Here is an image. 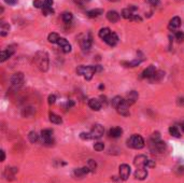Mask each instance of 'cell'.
Returning <instances> with one entry per match:
<instances>
[{
    "label": "cell",
    "mask_w": 184,
    "mask_h": 183,
    "mask_svg": "<svg viewBox=\"0 0 184 183\" xmlns=\"http://www.w3.org/2000/svg\"><path fill=\"white\" fill-rule=\"evenodd\" d=\"M34 63H36V65L38 66V68L40 69L41 71L45 72V71H48V69H49V55L46 52L44 51H39L36 53L34 55Z\"/></svg>",
    "instance_id": "6da1fadb"
},
{
    "label": "cell",
    "mask_w": 184,
    "mask_h": 183,
    "mask_svg": "<svg viewBox=\"0 0 184 183\" xmlns=\"http://www.w3.org/2000/svg\"><path fill=\"white\" fill-rule=\"evenodd\" d=\"M101 70L102 68L99 66H79L76 68V72L80 76H84V78L87 81H90L95 73L97 71H101Z\"/></svg>",
    "instance_id": "7a4b0ae2"
},
{
    "label": "cell",
    "mask_w": 184,
    "mask_h": 183,
    "mask_svg": "<svg viewBox=\"0 0 184 183\" xmlns=\"http://www.w3.org/2000/svg\"><path fill=\"white\" fill-rule=\"evenodd\" d=\"M127 145L129 148H132V149L140 150L144 147V140L139 135H132V137L127 140Z\"/></svg>",
    "instance_id": "3957f363"
},
{
    "label": "cell",
    "mask_w": 184,
    "mask_h": 183,
    "mask_svg": "<svg viewBox=\"0 0 184 183\" xmlns=\"http://www.w3.org/2000/svg\"><path fill=\"white\" fill-rule=\"evenodd\" d=\"M92 43H93V38H92V34H83L82 39L80 40V45H81V49L83 51H90V49L92 47Z\"/></svg>",
    "instance_id": "277c9868"
},
{
    "label": "cell",
    "mask_w": 184,
    "mask_h": 183,
    "mask_svg": "<svg viewBox=\"0 0 184 183\" xmlns=\"http://www.w3.org/2000/svg\"><path fill=\"white\" fill-rule=\"evenodd\" d=\"M41 139L42 142L46 145H51L54 143L53 139V131L51 129H44L41 131Z\"/></svg>",
    "instance_id": "5b68a950"
},
{
    "label": "cell",
    "mask_w": 184,
    "mask_h": 183,
    "mask_svg": "<svg viewBox=\"0 0 184 183\" xmlns=\"http://www.w3.org/2000/svg\"><path fill=\"white\" fill-rule=\"evenodd\" d=\"M103 133H105L103 126H101L100 124H96V125H94V127H93L92 130L90 131L92 139H98V138H100L102 135H103Z\"/></svg>",
    "instance_id": "8992f818"
},
{
    "label": "cell",
    "mask_w": 184,
    "mask_h": 183,
    "mask_svg": "<svg viewBox=\"0 0 184 183\" xmlns=\"http://www.w3.org/2000/svg\"><path fill=\"white\" fill-rule=\"evenodd\" d=\"M166 149V143L164 141H152V144H151V151L152 152H156V153H162L164 152Z\"/></svg>",
    "instance_id": "52a82bcc"
},
{
    "label": "cell",
    "mask_w": 184,
    "mask_h": 183,
    "mask_svg": "<svg viewBox=\"0 0 184 183\" xmlns=\"http://www.w3.org/2000/svg\"><path fill=\"white\" fill-rule=\"evenodd\" d=\"M14 52H15L14 46H9L6 50L1 51V53H0V63H4L7 59H9L13 55Z\"/></svg>",
    "instance_id": "ba28073f"
},
{
    "label": "cell",
    "mask_w": 184,
    "mask_h": 183,
    "mask_svg": "<svg viewBox=\"0 0 184 183\" xmlns=\"http://www.w3.org/2000/svg\"><path fill=\"white\" fill-rule=\"evenodd\" d=\"M147 162H149V160H147V157L145 155H138V156L135 157L134 164L138 168H144L147 167Z\"/></svg>",
    "instance_id": "9c48e42d"
},
{
    "label": "cell",
    "mask_w": 184,
    "mask_h": 183,
    "mask_svg": "<svg viewBox=\"0 0 184 183\" xmlns=\"http://www.w3.org/2000/svg\"><path fill=\"white\" fill-rule=\"evenodd\" d=\"M24 79H25V76H24V73L22 72H16L14 74H12V76L10 78V82H11L13 85H21V84L24 82Z\"/></svg>",
    "instance_id": "30bf717a"
},
{
    "label": "cell",
    "mask_w": 184,
    "mask_h": 183,
    "mask_svg": "<svg viewBox=\"0 0 184 183\" xmlns=\"http://www.w3.org/2000/svg\"><path fill=\"white\" fill-rule=\"evenodd\" d=\"M130 175V167L127 164H122L120 166V177L122 180H127Z\"/></svg>",
    "instance_id": "8fae6325"
},
{
    "label": "cell",
    "mask_w": 184,
    "mask_h": 183,
    "mask_svg": "<svg viewBox=\"0 0 184 183\" xmlns=\"http://www.w3.org/2000/svg\"><path fill=\"white\" fill-rule=\"evenodd\" d=\"M57 44L60 46V49L63 50V52L65 53H69V52H71V44L68 42V40H66L65 38H59L58 42H57Z\"/></svg>",
    "instance_id": "7c38bea8"
},
{
    "label": "cell",
    "mask_w": 184,
    "mask_h": 183,
    "mask_svg": "<svg viewBox=\"0 0 184 183\" xmlns=\"http://www.w3.org/2000/svg\"><path fill=\"white\" fill-rule=\"evenodd\" d=\"M116 111L121 115H124V116H128V115H129V105L126 103V100H124V101L116 108Z\"/></svg>",
    "instance_id": "4fadbf2b"
},
{
    "label": "cell",
    "mask_w": 184,
    "mask_h": 183,
    "mask_svg": "<svg viewBox=\"0 0 184 183\" xmlns=\"http://www.w3.org/2000/svg\"><path fill=\"white\" fill-rule=\"evenodd\" d=\"M103 41H105L108 45L114 46V45H116V43L119 42V37H117V34H115V32H111Z\"/></svg>",
    "instance_id": "5bb4252c"
},
{
    "label": "cell",
    "mask_w": 184,
    "mask_h": 183,
    "mask_svg": "<svg viewBox=\"0 0 184 183\" xmlns=\"http://www.w3.org/2000/svg\"><path fill=\"white\" fill-rule=\"evenodd\" d=\"M180 26H181V19L179 16H174V17H172V19H170L168 28H169L170 30H176Z\"/></svg>",
    "instance_id": "9a60e30c"
},
{
    "label": "cell",
    "mask_w": 184,
    "mask_h": 183,
    "mask_svg": "<svg viewBox=\"0 0 184 183\" xmlns=\"http://www.w3.org/2000/svg\"><path fill=\"white\" fill-rule=\"evenodd\" d=\"M156 72V69H155V66L151 65L149 66L144 71L142 72V78H147V79H151L152 76H153V74Z\"/></svg>",
    "instance_id": "2e32d148"
},
{
    "label": "cell",
    "mask_w": 184,
    "mask_h": 183,
    "mask_svg": "<svg viewBox=\"0 0 184 183\" xmlns=\"http://www.w3.org/2000/svg\"><path fill=\"white\" fill-rule=\"evenodd\" d=\"M147 177V171L144 168H138L135 172V178L137 180H144Z\"/></svg>",
    "instance_id": "e0dca14e"
},
{
    "label": "cell",
    "mask_w": 184,
    "mask_h": 183,
    "mask_svg": "<svg viewBox=\"0 0 184 183\" xmlns=\"http://www.w3.org/2000/svg\"><path fill=\"white\" fill-rule=\"evenodd\" d=\"M88 106H90V109H93V110H95V111H99L101 109V103H100L98 99H95V98L90 99V101H88Z\"/></svg>",
    "instance_id": "ac0fdd59"
},
{
    "label": "cell",
    "mask_w": 184,
    "mask_h": 183,
    "mask_svg": "<svg viewBox=\"0 0 184 183\" xmlns=\"http://www.w3.org/2000/svg\"><path fill=\"white\" fill-rule=\"evenodd\" d=\"M107 19H109L111 23H116L120 19V14L116 11H109L107 13Z\"/></svg>",
    "instance_id": "d6986e66"
},
{
    "label": "cell",
    "mask_w": 184,
    "mask_h": 183,
    "mask_svg": "<svg viewBox=\"0 0 184 183\" xmlns=\"http://www.w3.org/2000/svg\"><path fill=\"white\" fill-rule=\"evenodd\" d=\"M90 168L88 167H83V168H76L74 170V175L76 178H81V177H84L85 175H87L90 172Z\"/></svg>",
    "instance_id": "ffe728a7"
},
{
    "label": "cell",
    "mask_w": 184,
    "mask_h": 183,
    "mask_svg": "<svg viewBox=\"0 0 184 183\" xmlns=\"http://www.w3.org/2000/svg\"><path fill=\"white\" fill-rule=\"evenodd\" d=\"M123 133V129L121 127H113L109 130V136L112 138H119L122 136Z\"/></svg>",
    "instance_id": "44dd1931"
},
{
    "label": "cell",
    "mask_w": 184,
    "mask_h": 183,
    "mask_svg": "<svg viewBox=\"0 0 184 183\" xmlns=\"http://www.w3.org/2000/svg\"><path fill=\"white\" fill-rule=\"evenodd\" d=\"M137 99H138V93L136 91H132L128 94V98L126 99V103H127L129 106H132V105H134V103H136Z\"/></svg>",
    "instance_id": "7402d4cb"
},
{
    "label": "cell",
    "mask_w": 184,
    "mask_h": 183,
    "mask_svg": "<svg viewBox=\"0 0 184 183\" xmlns=\"http://www.w3.org/2000/svg\"><path fill=\"white\" fill-rule=\"evenodd\" d=\"M16 172H17V169H16V168H7V169H6V172H4V175H6L7 180H13Z\"/></svg>",
    "instance_id": "603a6c76"
},
{
    "label": "cell",
    "mask_w": 184,
    "mask_h": 183,
    "mask_svg": "<svg viewBox=\"0 0 184 183\" xmlns=\"http://www.w3.org/2000/svg\"><path fill=\"white\" fill-rule=\"evenodd\" d=\"M165 76V72L164 71H161V70H156V72L153 74V76L150 79L151 82H158V81H161Z\"/></svg>",
    "instance_id": "cb8c5ba5"
},
{
    "label": "cell",
    "mask_w": 184,
    "mask_h": 183,
    "mask_svg": "<svg viewBox=\"0 0 184 183\" xmlns=\"http://www.w3.org/2000/svg\"><path fill=\"white\" fill-rule=\"evenodd\" d=\"M9 30H10V26H9V24L2 22L1 25H0V34H1L2 37H6V36L9 34Z\"/></svg>",
    "instance_id": "d4e9b609"
},
{
    "label": "cell",
    "mask_w": 184,
    "mask_h": 183,
    "mask_svg": "<svg viewBox=\"0 0 184 183\" xmlns=\"http://www.w3.org/2000/svg\"><path fill=\"white\" fill-rule=\"evenodd\" d=\"M111 34V30H110V28L108 27H105V28H101L99 32H98V36H99V38H101L102 40H105L109 34Z\"/></svg>",
    "instance_id": "484cf974"
},
{
    "label": "cell",
    "mask_w": 184,
    "mask_h": 183,
    "mask_svg": "<svg viewBox=\"0 0 184 183\" xmlns=\"http://www.w3.org/2000/svg\"><path fill=\"white\" fill-rule=\"evenodd\" d=\"M102 13H103V10L102 9H94V10H90L86 13L87 16H90V17H97V16L101 15Z\"/></svg>",
    "instance_id": "4316f807"
},
{
    "label": "cell",
    "mask_w": 184,
    "mask_h": 183,
    "mask_svg": "<svg viewBox=\"0 0 184 183\" xmlns=\"http://www.w3.org/2000/svg\"><path fill=\"white\" fill-rule=\"evenodd\" d=\"M122 16L126 19H132V17L134 16V12H132L129 8L123 9V11H122Z\"/></svg>",
    "instance_id": "83f0119b"
},
{
    "label": "cell",
    "mask_w": 184,
    "mask_h": 183,
    "mask_svg": "<svg viewBox=\"0 0 184 183\" xmlns=\"http://www.w3.org/2000/svg\"><path fill=\"white\" fill-rule=\"evenodd\" d=\"M169 133H170V135H171L172 137H176V138L181 137V133H180V130L178 129L177 126H170V127H169Z\"/></svg>",
    "instance_id": "f1b7e54d"
},
{
    "label": "cell",
    "mask_w": 184,
    "mask_h": 183,
    "mask_svg": "<svg viewBox=\"0 0 184 183\" xmlns=\"http://www.w3.org/2000/svg\"><path fill=\"white\" fill-rule=\"evenodd\" d=\"M50 121L52 123H54V124H61L63 123V120H61V118H60L59 115L54 114V113L50 114Z\"/></svg>",
    "instance_id": "f546056e"
},
{
    "label": "cell",
    "mask_w": 184,
    "mask_h": 183,
    "mask_svg": "<svg viewBox=\"0 0 184 183\" xmlns=\"http://www.w3.org/2000/svg\"><path fill=\"white\" fill-rule=\"evenodd\" d=\"M59 36L56 34V32H51L49 34V37H48V40H49L50 43H57L58 40H59Z\"/></svg>",
    "instance_id": "4dcf8cb0"
},
{
    "label": "cell",
    "mask_w": 184,
    "mask_h": 183,
    "mask_svg": "<svg viewBox=\"0 0 184 183\" xmlns=\"http://www.w3.org/2000/svg\"><path fill=\"white\" fill-rule=\"evenodd\" d=\"M123 101H124V99H123L121 96H115V97H114V98L112 99V101H111V103H112L113 107L116 109V108L119 107V106H120V105L123 103Z\"/></svg>",
    "instance_id": "1f68e13d"
},
{
    "label": "cell",
    "mask_w": 184,
    "mask_h": 183,
    "mask_svg": "<svg viewBox=\"0 0 184 183\" xmlns=\"http://www.w3.org/2000/svg\"><path fill=\"white\" fill-rule=\"evenodd\" d=\"M28 139L31 143H36L39 140V135L36 131H30L29 135H28Z\"/></svg>",
    "instance_id": "d6a6232c"
},
{
    "label": "cell",
    "mask_w": 184,
    "mask_h": 183,
    "mask_svg": "<svg viewBox=\"0 0 184 183\" xmlns=\"http://www.w3.org/2000/svg\"><path fill=\"white\" fill-rule=\"evenodd\" d=\"M61 17H63V21H64L65 23H70L72 21V19H73V15H72V13H70V12H64Z\"/></svg>",
    "instance_id": "836d02e7"
},
{
    "label": "cell",
    "mask_w": 184,
    "mask_h": 183,
    "mask_svg": "<svg viewBox=\"0 0 184 183\" xmlns=\"http://www.w3.org/2000/svg\"><path fill=\"white\" fill-rule=\"evenodd\" d=\"M141 61H142V59H136L132 61H123V65H125L126 67H136L139 64H141Z\"/></svg>",
    "instance_id": "e575fe53"
},
{
    "label": "cell",
    "mask_w": 184,
    "mask_h": 183,
    "mask_svg": "<svg viewBox=\"0 0 184 183\" xmlns=\"http://www.w3.org/2000/svg\"><path fill=\"white\" fill-rule=\"evenodd\" d=\"M88 168H90V171L94 172L96 170V168H97V163L94 160H88Z\"/></svg>",
    "instance_id": "d590c367"
},
{
    "label": "cell",
    "mask_w": 184,
    "mask_h": 183,
    "mask_svg": "<svg viewBox=\"0 0 184 183\" xmlns=\"http://www.w3.org/2000/svg\"><path fill=\"white\" fill-rule=\"evenodd\" d=\"M176 39H177L179 42H183L184 41V32H182V31H177V32H176Z\"/></svg>",
    "instance_id": "8d00e7d4"
},
{
    "label": "cell",
    "mask_w": 184,
    "mask_h": 183,
    "mask_svg": "<svg viewBox=\"0 0 184 183\" xmlns=\"http://www.w3.org/2000/svg\"><path fill=\"white\" fill-rule=\"evenodd\" d=\"M94 149L96 151H103L105 149V144L102 143V142H97V143H95L94 144Z\"/></svg>",
    "instance_id": "74e56055"
},
{
    "label": "cell",
    "mask_w": 184,
    "mask_h": 183,
    "mask_svg": "<svg viewBox=\"0 0 184 183\" xmlns=\"http://www.w3.org/2000/svg\"><path fill=\"white\" fill-rule=\"evenodd\" d=\"M42 13L43 15H50V14H53L54 13V10L52 8H42Z\"/></svg>",
    "instance_id": "f35d334b"
},
{
    "label": "cell",
    "mask_w": 184,
    "mask_h": 183,
    "mask_svg": "<svg viewBox=\"0 0 184 183\" xmlns=\"http://www.w3.org/2000/svg\"><path fill=\"white\" fill-rule=\"evenodd\" d=\"M34 7L37 9H42L43 8V2L41 0H34Z\"/></svg>",
    "instance_id": "ab89813d"
},
{
    "label": "cell",
    "mask_w": 184,
    "mask_h": 183,
    "mask_svg": "<svg viewBox=\"0 0 184 183\" xmlns=\"http://www.w3.org/2000/svg\"><path fill=\"white\" fill-rule=\"evenodd\" d=\"M80 137H81V139H83V140H88V139H92L90 133H80Z\"/></svg>",
    "instance_id": "60d3db41"
},
{
    "label": "cell",
    "mask_w": 184,
    "mask_h": 183,
    "mask_svg": "<svg viewBox=\"0 0 184 183\" xmlns=\"http://www.w3.org/2000/svg\"><path fill=\"white\" fill-rule=\"evenodd\" d=\"M53 0H44L43 1V8H52Z\"/></svg>",
    "instance_id": "b9f144b4"
},
{
    "label": "cell",
    "mask_w": 184,
    "mask_h": 183,
    "mask_svg": "<svg viewBox=\"0 0 184 183\" xmlns=\"http://www.w3.org/2000/svg\"><path fill=\"white\" fill-rule=\"evenodd\" d=\"M159 138H161V135H159L158 131H156V133H154L153 135H152L151 139H152V141H158V140H159Z\"/></svg>",
    "instance_id": "7bdbcfd3"
},
{
    "label": "cell",
    "mask_w": 184,
    "mask_h": 183,
    "mask_svg": "<svg viewBox=\"0 0 184 183\" xmlns=\"http://www.w3.org/2000/svg\"><path fill=\"white\" fill-rule=\"evenodd\" d=\"M55 101H56V96L50 95L49 98H48V103H49V105H53V103H55Z\"/></svg>",
    "instance_id": "ee69618b"
},
{
    "label": "cell",
    "mask_w": 184,
    "mask_h": 183,
    "mask_svg": "<svg viewBox=\"0 0 184 183\" xmlns=\"http://www.w3.org/2000/svg\"><path fill=\"white\" fill-rule=\"evenodd\" d=\"M147 1L152 6H159V3H161L159 0H147Z\"/></svg>",
    "instance_id": "f6af8a7d"
},
{
    "label": "cell",
    "mask_w": 184,
    "mask_h": 183,
    "mask_svg": "<svg viewBox=\"0 0 184 183\" xmlns=\"http://www.w3.org/2000/svg\"><path fill=\"white\" fill-rule=\"evenodd\" d=\"M130 21H136V22H141L142 21V19L140 17L139 15H137V14H134V16L132 17V19Z\"/></svg>",
    "instance_id": "bcb514c9"
},
{
    "label": "cell",
    "mask_w": 184,
    "mask_h": 183,
    "mask_svg": "<svg viewBox=\"0 0 184 183\" xmlns=\"http://www.w3.org/2000/svg\"><path fill=\"white\" fill-rule=\"evenodd\" d=\"M6 3L10 4V6H14V4L17 3V0H4Z\"/></svg>",
    "instance_id": "7dc6e473"
},
{
    "label": "cell",
    "mask_w": 184,
    "mask_h": 183,
    "mask_svg": "<svg viewBox=\"0 0 184 183\" xmlns=\"http://www.w3.org/2000/svg\"><path fill=\"white\" fill-rule=\"evenodd\" d=\"M155 166V163L153 162V160H149V162H147V167H154Z\"/></svg>",
    "instance_id": "c3c4849f"
},
{
    "label": "cell",
    "mask_w": 184,
    "mask_h": 183,
    "mask_svg": "<svg viewBox=\"0 0 184 183\" xmlns=\"http://www.w3.org/2000/svg\"><path fill=\"white\" fill-rule=\"evenodd\" d=\"M1 162H3L4 160V158H6V154H4V151L3 150H1Z\"/></svg>",
    "instance_id": "681fc988"
},
{
    "label": "cell",
    "mask_w": 184,
    "mask_h": 183,
    "mask_svg": "<svg viewBox=\"0 0 184 183\" xmlns=\"http://www.w3.org/2000/svg\"><path fill=\"white\" fill-rule=\"evenodd\" d=\"M181 128H182V130L184 131V120H183V122H181Z\"/></svg>",
    "instance_id": "f907efd6"
},
{
    "label": "cell",
    "mask_w": 184,
    "mask_h": 183,
    "mask_svg": "<svg viewBox=\"0 0 184 183\" xmlns=\"http://www.w3.org/2000/svg\"><path fill=\"white\" fill-rule=\"evenodd\" d=\"M88 1H90V0H81V2H82V3L83 2H88Z\"/></svg>",
    "instance_id": "816d5d0a"
},
{
    "label": "cell",
    "mask_w": 184,
    "mask_h": 183,
    "mask_svg": "<svg viewBox=\"0 0 184 183\" xmlns=\"http://www.w3.org/2000/svg\"><path fill=\"white\" fill-rule=\"evenodd\" d=\"M110 1H116V0H110Z\"/></svg>",
    "instance_id": "f5cc1de1"
}]
</instances>
